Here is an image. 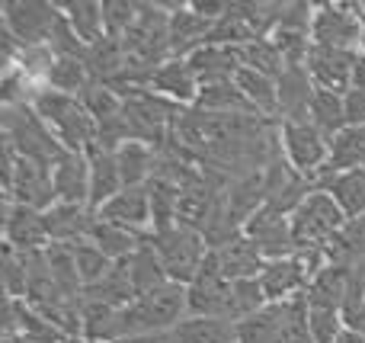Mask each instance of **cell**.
Listing matches in <instances>:
<instances>
[{
    "label": "cell",
    "mask_w": 365,
    "mask_h": 343,
    "mask_svg": "<svg viewBox=\"0 0 365 343\" xmlns=\"http://www.w3.org/2000/svg\"><path fill=\"white\" fill-rule=\"evenodd\" d=\"M32 109L45 119V126L58 135L68 151L77 154H87V148H93L100 141V128H96V119L83 109L81 96H71V93H58V90L48 87H38L32 93Z\"/></svg>",
    "instance_id": "6da1fadb"
},
{
    "label": "cell",
    "mask_w": 365,
    "mask_h": 343,
    "mask_svg": "<svg viewBox=\"0 0 365 343\" xmlns=\"http://www.w3.org/2000/svg\"><path fill=\"white\" fill-rule=\"evenodd\" d=\"M186 314V286L167 282V286L135 299L128 308H122V340L138 337V334H170Z\"/></svg>",
    "instance_id": "7a4b0ae2"
},
{
    "label": "cell",
    "mask_w": 365,
    "mask_h": 343,
    "mask_svg": "<svg viewBox=\"0 0 365 343\" xmlns=\"http://www.w3.org/2000/svg\"><path fill=\"white\" fill-rule=\"evenodd\" d=\"M4 138L16 148L19 158L38 160V164H45V167H55L58 160L68 154V148L45 126V119L32 109V103L4 106Z\"/></svg>",
    "instance_id": "3957f363"
},
{
    "label": "cell",
    "mask_w": 365,
    "mask_h": 343,
    "mask_svg": "<svg viewBox=\"0 0 365 343\" xmlns=\"http://www.w3.org/2000/svg\"><path fill=\"white\" fill-rule=\"evenodd\" d=\"M4 203L29 205L36 212H48L55 199V183H51V167L38 160L19 158L16 148L4 138Z\"/></svg>",
    "instance_id": "277c9868"
},
{
    "label": "cell",
    "mask_w": 365,
    "mask_h": 343,
    "mask_svg": "<svg viewBox=\"0 0 365 343\" xmlns=\"http://www.w3.org/2000/svg\"><path fill=\"white\" fill-rule=\"evenodd\" d=\"M346 222L349 218L336 205V199L314 186L308 193V199L292 212V231H295L298 250H327Z\"/></svg>",
    "instance_id": "5b68a950"
},
{
    "label": "cell",
    "mask_w": 365,
    "mask_h": 343,
    "mask_svg": "<svg viewBox=\"0 0 365 343\" xmlns=\"http://www.w3.org/2000/svg\"><path fill=\"white\" fill-rule=\"evenodd\" d=\"M151 247L158 250L160 263H164L170 282L177 286H189L199 276L202 263L208 257V244L199 231L186 228V225H173L167 231H154L151 235Z\"/></svg>",
    "instance_id": "8992f818"
},
{
    "label": "cell",
    "mask_w": 365,
    "mask_h": 343,
    "mask_svg": "<svg viewBox=\"0 0 365 343\" xmlns=\"http://www.w3.org/2000/svg\"><path fill=\"white\" fill-rule=\"evenodd\" d=\"M61 4L48 0H4L0 4V26L13 32L23 48H48L51 32L61 23Z\"/></svg>",
    "instance_id": "52a82bcc"
},
{
    "label": "cell",
    "mask_w": 365,
    "mask_h": 343,
    "mask_svg": "<svg viewBox=\"0 0 365 343\" xmlns=\"http://www.w3.org/2000/svg\"><path fill=\"white\" fill-rule=\"evenodd\" d=\"M362 32H365V6L362 4H349V0L317 4L314 23H311V42L314 45L359 51Z\"/></svg>",
    "instance_id": "ba28073f"
},
{
    "label": "cell",
    "mask_w": 365,
    "mask_h": 343,
    "mask_svg": "<svg viewBox=\"0 0 365 343\" xmlns=\"http://www.w3.org/2000/svg\"><path fill=\"white\" fill-rule=\"evenodd\" d=\"M330 135H324L311 119L304 122H279V148H282L285 160L304 173L308 180H321L324 167L330 160Z\"/></svg>",
    "instance_id": "9c48e42d"
},
{
    "label": "cell",
    "mask_w": 365,
    "mask_h": 343,
    "mask_svg": "<svg viewBox=\"0 0 365 343\" xmlns=\"http://www.w3.org/2000/svg\"><path fill=\"white\" fill-rule=\"evenodd\" d=\"M186 299H189V314L195 318H227L234 321V289L231 280H225V273L218 270V260L208 250L205 263H202L199 276L186 286Z\"/></svg>",
    "instance_id": "30bf717a"
},
{
    "label": "cell",
    "mask_w": 365,
    "mask_h": 343,
    "mask_svg": "<svg viewBox=\"0 0 365 343\" xmlns=\"http://www.w3.org/2000/svg\"><path fill=\"white\" fill-rule=\"evenodd\" d=\"M263 186H266V205L292 215V212L308 199V193L314 190L317 183L308 180L304 173H298L295 167L285 160L282 148H279V151L269 158V164L263 167Z\"/></svg>",
    "instance_id": "8fae6325"
},
{
    "label": "cell",
    "mask_w": 365,
    "mask_h": 343,
    "mask_svg": "<svg viewBox=\"0 0 365 343\" xmlns=\"http://www.w3.org/2000/svg\"><path fill=\"white\" fill-rule=\"evenodd\" d=\"M244 235L257 244V250L266 257V263L298 254L295 231H292V215H285V212H279V209H269V205H263L257 215L247 218Z\"/></svg>",
    "instance_id": "7c38bea8"
},
{
    "label": "cell",
    "mask_w": 365,
    "mask_h": 343,
    "mask_svg": "<svg viewBox=\"0 0 365 343\" xmlns=\"http://www.w3.org/2000/svg\"><path fill=\"white\" fill-rule=\"evenodd\" d=\"M359 61V51H343L327 48V45H314L304 61L311 81L317 90H330V93H346L353 83V68Z\"/></svg>",
    "instance_id": "4fadbf2b"
},
{
    "label": "cell",
    "mask_w": 365,
    "mask_h": 343,
    "mask_svg": "<svg viewBox=\"0 0 365 343\" xmlns=\"http://www.w3.org/2000/svg\"><path fill=\"white\" fill-rule=\"evenodd\" d=\"M4 244H10L19 254H36L48 247V231H45L42 212L19 203H4Z\"/></svg>",
    "instance_id": "5bb4252c"
},
{
    "label": "cell",
    "mask_w": 365,
    "mask_h": 343,
    "mask_svg": "<svg viewBox=\"0 0 365 343\" xmlns=\"http://www.w3.org/2000/svg\"><path fill=\"white\" fill-rule=\"evenodd\" d=\"M148 90H154L158 96L177 103L182 109H192L195 100H199L202 83H199V77H195L189 58H167V61L151 74Z\"/></svg>",
    "instance_id": "9a60e30c"
},
{
    "label": "cell",
    "mask_w": 365,
    "mask_h": 343,
    "mask_svg": "<svg viewBox=\"0 0 365 343\" xmlns=\"http://www.w3.org/2000/svg\"><path fill=\"white\" fill-rule=\"evenodd\" d=\"M96 215H100L103 222H113V225H122V228H128V231H138V235H151V228H154L151 193H148V186L122 190L119 196L109 199Z\"/></svg>",
    "instance_id": "2e32d148"
},
{
    "label": "cell",
    "mask_w": 365,
    "mask_h": 343,
    "mask_svg": "<svg viewBox=\"0 0 365 343\" xmlns=\"http://www.w3.org/2000/svg\"><path fill=\"white\" fill-rule=\"evenodd\" d=\"M279 83V122H304L314 100V81L304 64H285V71L276 77Z\"/></svg>",
    "instance_id": "e0dca14e"
},
{
    "label": "cell",
    "mask_w": 365,
    "mask_h": 343,
    "mask_svg": "<svg viewBox=\"0 0 365 343\" xmlns=\"http://www.w3.org/2000/svg\"><path fill=\"white\" fill-rule=\"evenodd\" d=\"M45 218V231H48L51 244H77L87 241L93 231L96 212L90 205H68V203H55L48 212H42Z\"/></svg>",
    "instance_id": "ac0fdd59"
},
{
    "label": "cell",
    "mask_w": 365,
    "mask_h": 343,
    "mask_svg": "<svg viewBox=\"0 0 365 343\" xmlns=\"http://www.w3.org/2000/svg\"><path fill=\"white\" fill-rule=\"evenodd\" d=\"M170 6V58H189L208 42L212 23L192 10V4H167Z\"/></svg>",
    "instance_id": "d6986e66"
},
{
    "label": "cell",
    "mask_w": 365,
    "mask_h": 343,
    "mask_svg": "<svg viewBox=\"0 0 365 343\" xmlns=\"http://www.w3.org/2000/svg\"><path fill=\"white\" fill-rule=\"evenodd\" d=\"M51 183H55V199L68 205H90V164L87 154L68 151L55 167H51Z\"/></svg>",
    "instance_id": "ffe728a7"
},
{
    "label": "cell",
    "mask_w": 365,
    "mask_h": 343,
    "mask_svg": "<svg viewBox=\"0 0 365 343\" xmlns=\"http://www.w3.org/2000/svg\"><path fill=\"white\" fill-rule=\"evenodd\" d=\"M87 164H90V209L100 212L125 186H122V173L119 164H115V151H109L103 145L87 148Z\"/></svg>",
    "instance_id": "44dd1931"
},
{
    "label": "cell",
    "mask_w": 365,
    "mask_h": 343,
    "mask_svg": "<svg viewBox=\"0 0 365 343\" xmlns=\"http://www.w3.org/2000/svg\"><path fill=\"white\" fill-rule=\"evenodd\" d=\"M218 270L225 273V280L237 282V280H259V273L266 270V257L257 250V244L247 235H237L234 241H227L225 247L212 250Z\"/></svg>",
    "instance_id": "7402d4cb"
},
{
    "label": "cell",
    "mask_w": 365,
    "mask_h": 343,
    "mask_svg": "<svg viewBox=\"0 0 365 343\" xmlns=\"http://www.w3.org/2000/svg\"><path fill=\"white\" fill-rule=\"evenodd\" d=\"M195 77H199L202 87H212V83H231L240 74L244 61H240L237 48H227V45H202L199 51L189 55Z\"/></svg>",
    "instance_id": "603a6c76"
},
{
    "label": "cell",
    "mask_w": 365,
    "mask_h": 343,
    "mask_svg": "<svg viewBox=\"0 0 365 343\" xmlns=\"http://www.w3.org/2000/svg\"><path fill=\"white\" fill-rule=\"evenodd\" d=\"M349 286H353V267H349V263H327V267L311 280L308 292H304V302H308L311 308H336V312H343Z\"/></svg>",
    "instance_id": "cb8c5ba5"
},
{
    "label": "cell",
    "mask_w": 365,
    "mask_h": 343,
    "mask_svg": "<svg viewBox=\"0 0 365 343\" xmlns=\"http://www.w3.org/2000/svg\"><path fill=\"white\" fill-rule=\"evenodd\" d=\"M122 267H125L128 280H132V289H135V299H141V295L154 292V289L167 286L170 282V276H167L164 263H160L158 250L151 247V237H148V244H141L138 250H135L128 260H122Z\"/></svg>",
    "instance_id": "d4e9b609"
},
{
    "label": "cell",
    "mask_w": 365,
    "mask_h": 343,
    "mask_svg": "<svg viewBox=\"0 0 365 343\" xmlns=\"http://www.w3.org/2000/svg\"><path fill=\"white\" fill-rule=\"evenodd\" d=\"M115 164H119L122 186L125 190L148 186L154 180V170H158V148L145 145V141H125L115 151Z\"/></svg>",
    "instance_id": "484cf974"
},
{
    "label": "cell",
    "mask_w": 365,
    "mask_h": 343,
    "mask_svg": "<svg viewBox=\"0 0 365 343\" xmlns=\"http://www.w3.org/2000/svg\"><path fill=\"white\" fill-rule=\"evenodd\" d=\"M83 64H87L90 77L103 83H115L128 68V51L122 45V39H100L96 45H90L87 55H83Z\"/></svg>",
    "instance_id": "4316f807"
},
{
    "label": "cell",
    "mask_w": 365,
    "mask_h": 343,
    "mask_svg": "<svg viewBox=\"0 0 365 343\" xmlns=\"http://www.w3.org/2000/svg\"><path fill=\"white\" fill-rule=\"evenodd\" d=\"M317 190L330 193V196L336 199V205L346 212V218L365 215V167H359V170L321 177V180H317Z\"/></svg>",
    "instance_id": "83f0119b"
},
{
    "label": "cell",
    "mask_w": 365,
    "mask_h": 343,
    "mask_svg": "<svg viewBox=\"0 0 365 343\" xmlns=\"http://www.w3.org/2000/svg\"><path fill=\"white\" fill-rule=\"evenodd\" d=\"M148 237H151V235H138V231H128V228H122V225L103 222L100 215H96L93 231H90V241H93L113 263L128 260V257H132L141 244H148Z\"/></svg>",
    "instance_id": "f1b7e54d"
},
{
    "label": "cell",
    "mask_w": 365,
    "mask_h": 343,
    "mask_svg": "<svg viewBox=\"0 0 365 343\" xmlns=\"http://www.w3.org/2000/svg\"><path fill=\"white\" fill-rule=\"evenodd\" d=\"M170 334L177 343H237V321L186 314Z\"/></svg>",
    "instance_id": "f546056e"
},
{
    "label": "cell",
    "mask_w": 365,
    "mask_h": 343,
    "mask_svg": "<svg viewBox=\"0 0 365 343\" xmlns=\"http://www.w3.org/2000/svg\"><path fill=\"white\" fill-rule=\"evenodd\" d=\"M359 167H365V126H346L330 141V160L321 177L359 170Z\"/></svg>",
    "instance_id": "4dcf8cb0"
},
{
    "label": "cell",
    "mask_w": 365,
    "mask_h": 343,
    "mask_svg": "<svg viewBox=\"0 0 365 343\" xmlns=\"http://www.w3.org/2000/svg\"><path fill=\"white\" fill-rule=\"evenodd\" d=\"M234 83H237L240 93L250 100V106L257 116L279 119V83H276V77H266L253 68H240V74L234 77Z\"/></svg>",
    "instance_id": "1f68e13d"
},
{
    "label": "cell",
    "mask_w": 365,
    "mask_h": 343,
    "mask_svg": "<svg viewBox=\"0 0 365 343\" xmlns=\"http://www.w3.org/2000/svg\"><path fill=\"white\" fill-rule=\"evenodd\" d=\"M199 113H208V116H257L244 93H240L237 83H212V87H202L199 90V100L195 106Z\"/></svg>",
    "instance_id": "d6a6232c"
},
{
    "label": "cell",
    "mask_w": 365,
    "mask_h": 343,
    "mask_svg": "<svg viewBox=\"0 0 365 343\" xmlns=\"http://www.w3.org/2000/svg\"><path fill=\"white\" fill-rule=\"evenodd\" d=\"M64 16H68L71 29L77 32L83 45H96L100 39H106V19H103V0H68L61 4Z\"/></svg>",
    "instance_id": "836d02e7"
},
{
    "label": "cell",
    "mask_w": 365,
    "mask_h": 343,
    "mask_svg": "<svg viewBox=\"0 0 365 343\" xmlns=\"http://www.w3.org/2000/svg\"><path fill=\"white\" fill-rule=\"evenodd\" d=\"M285 305H266L263 312L237 321V343H282Z\"/></svg>",
    "instance_id": "e575fe53"
},
{
    "label": "cell",
    "mask_w": 365,
    "mask_h": 343,
    "mask_svg": "<svg viewBox=\"0 0 365 343\" xmlns=\"http://www.w3.org/2000/svg\"><path fill=\"white\" fill-rule=\"evenodd\" d=\"M93 81L83 64V58H55L45 71V81L42 87L58 90V93H71V96H81V90Z\"/></svg>",
    "instance_id": "d590c367"
},
{
    "label": "cell",
    "mask_w": 365,
    "mask_h": 343,
    "mask_svg": "<svg viewBox=\"0 0 365 343\" xmlns=\"http://www.w3.org/2000/svg\"><path fill=\"white\" fill-rule=\"evenodd\" d=\"M327 260L330 263H349V267H356L359 260H365V215L349 218V222L343 225V231L327 247Z\"/></svg>",
    "instance_id": "8d00e7d4"
},
{
    "label": "cell",
    "mask_w": 365,
    "mask_h": 343,
    "mask_svg": "<svg viewBox=\"0 0 365 343\" xmlns=\"http://www.w3.org/2000/svg\"><path fill=\"white\" fill-rule=\"evenodd\" d=\"M308 119L321 128L324 135H340L346 128V106H343V93H330V90H314Z\"/></svg>",
    "instance_id": "74e56055"
},
{
    "label": "cell",
    "mask_w": 365,
    "mask_h": 343,
    "mask_svg": "<svg viewBox=\"0 0 365 343\" xmlns=\"http://www.w3.org/2000/svg\"><path fill=\"white\" fill-rule=\"evenodd\" d=\"M71 250H74V263H77V273H81V282H83V289H90V286H96L100 280H106L109 273H113V267L115 263L109 260L106 254H103L100 247H96L93 241H77V244H71Z\"/></svg>",
    "instance_id": "f35d334b"
},
{
    "label": "cell",
    "mask_w": 365,
    "mask_h": 343,
    "mask_svg": "<svg viewBox=\"0 0 365 343\" xmlns=\"http://www.w3.org/2000/svg\"><path fill=\"white\" fill-rule=\"evenodd\" d=\"M237 51H240L244 68H253V71H259V74H266V77H279L285 71L282 51L276 48V42H272L269 36H266V39H253V42L240 45Z\"/></svg>",
    "instance_id": "ab89813d"
},
{
    "label": "cell",
    "mask_w": 365,
    "mask_h": 343,
    "mask_svg": "<svg viewBox=\"0 0 365 343\" xmlns=\"http://www.w3.org/2000/svg\"><path fill=\"white\" fill-rule=\"evenodd\" d=\"M81 103H83V109L96 119V126L106 122V119H113V116H119L122 109H125V100L103 81H90L87 87L81 90Z\"/></svg>",
    "instance_id": "60d3db41"
},
{
    "label": "cell",
    "mask_w": 365,
    "mask_h": 343,
    "mask_svg": "<svg viewBox=\"0 0 365 343\" xmlns=\"http://www.w3.org/2000/svg\"><path fill=\"white\" fill-rule=\"evenodd\" d=\"M285 314H282V343H314L311 337V327H308V302L302 299H292L282 302Z\"/></svg>",
    "instance_id": "b9f144b4"
},
{
    "label": "cell",
    "mask_w": 365,
    "mask_h": 343,
    "mask_svg": "<svg viewBox=\"0 0 365 343\" xmlns=\"http://www.w3.org/2000/svg\"><path fill=\"white\" fill-rule=\"evenodd\" d=\"M308 327L314 343H336L340 334L346 331V321H343V312L336 308H311L308 305Z\"/></svg>",
    "instance_id": "7bdbcfd3"
},
{
    "label": "cell",
    "mask_w": 365,
    "mask_h": 343,
    "mask_svg": "<svg viewBox=\"0 0 365 343\" xmlns=\"http://www.w3.org/2000/svg\"><path fill=\"white\" fill-rule=\"evenodd\" d=\"M4 289H6V299H19V302H26V292H29L26 260L10 244H4Z\"/></svg>",
    "instance_id": "ee69618b"
},
{
    "label": "cell",
    "mask_w": 365,
    "mask_h": 343,
    "mask_svg": "<svg viewBox=\"0 0 365 343\" xmlns=\"http://www.w3.org/2000/svg\"><path fill=\"white\" fill-rule=\"evenodd\" d=\"M138 6L132 0H103V19H106V36L113 39H125V32L135 26L138 19Z\"/></svg>",
    "instance_id": "f6af8a7d"
},
{
    "label": "cell",
    "mask_w": 365,
    "mask_h": 343,
    "mask_svg": "<svg viewBox=\"0 0 365 343\" xmlns=\"http://www.w3.org/2000/svg\"><path fill=\"white\" fill-rule=\"evenodd\" d=\"M343 321H346L349 331H356L365 337V295L362 292H353V289H349L346 302H343Z\"/></svg>",
    "instance_id": "bcb514c9"
},
{
    "label": "cell",
    "mask_w": 365,
    "mask_h": 343,
    "mask_svg": "<svg viewBox=\"0 0 365 343\" xmlns=\"http://www.w3.org/2000/svg\"><path fill=\"white\" fill-rule=\"evenodd\" d=\"M343 106H346V126H365V93L362 90H346V93H343Z\"/></svg>",
    "instance_id": "7dc6e473"
},
{
    "label": "cell",
    "mask_w": 365,
    "mask_h": 343,
    "mask_svg": "<svg viewBox=\"0 0 365 343\" xmlns=\"http://www.w3.org/2000/svg\"><path fill=\"white\" fill-rule=\"evenodd\" d=\"M115 343H177V340H173V334H138V337H125Z\"/></svg>",
    "instance_id": "c3c4849f"
},
{
    "label": "cell",
    "mask_w": 365,
    "mask_h": 343,
    "mask_svg": "<svg viewBox=\"0 0 365 343\" xmlns=\"http://www.w3.org/2000/svg\"><path fill=\"white\" fill-rule=\"evenodd\" d=\"M349 90H362L365 93V58L359 55V61H356L353 68V83H349Z\"/></svg>",
    "instance_id": "681fc988"
},
{
    "label": "cell",
    "mask_w": 365,
    "mask_h": 343,
    "mask_svg": "<svg viewBox=\"0 0 365 343\" xmlns=\"http://www.w3.org/2000/svg\"><path fill=\"white\" fill-rule=\"evenodd\" d=\"M349 289L365 295V260H359V263L353 267V286H349Z\"/></svg>",
    "instance_id": "f907efd6"
},
{
    "label": "cell",
    "mask_w": 365,
    "mask_h": 343,
    "mask_svg": "<svg viewBox=\"0 0 365 343\" xmlns=\"http://www.w3.org/2000/svg\"><path fill=\"white\" fill-rule=\"evenodd\" d=\"M336 343H365V337H362V334H356V331H349V327H346V331L340 334V340H336Z\"/></svg>",
    "instance_id": "816d5d0a"
},
{
    "label": "cell",
    "mask_w": 365,
    "mask_h": 343,
    "mask_svg": "<svg viewBox=\"0 0 365 343\" xmlns=\"http://www.w3.org/2000/svg\"><path fill=\"white\" fill-rule=\"evenodd\" d=\"M359 55L365 58V32H362V42H359Z\"/></svg>",
    "instance_id": "f5cc1de1"
},
{
    "label": "cell",
    "mask_w": 365,
    "mask_h": 343,
    "mask_svg": "<svg viewBox=\"0 0 365 343\" xmlns=\"http://www.w3.org/2000/svg\"><path fill=\"white\" fill-rule=\"evenodd\" d=\"M74 343H87V340H74Z\"/></svg>",
    "instance_id": "db71d44e"
},
{
    "label": "cell",
    "mask_w": 365,
    "mask_h": 343,
    "mask_svg": "<svg viewBox=\"0 0 365 343\" xmlns=\"http://www.w3.org/2000/svg\"><path fill=\"white\" fill-rule=\"evenodd\" d=\"M362 6H365V0H362Z\"/></svg>",
    "instance_id": "11a10c76"
}]
</instances>
